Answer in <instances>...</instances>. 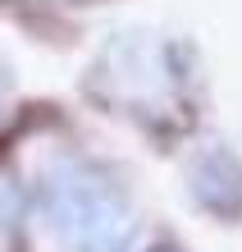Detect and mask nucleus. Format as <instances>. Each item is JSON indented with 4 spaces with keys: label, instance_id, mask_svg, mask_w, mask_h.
Instances as JSON below:
<instances>
[{
    "label": "nucleus",
    "instance_id": "nucleus-1",
    "mask_svg": "<svg viewBox=\"0 0 242 252\" xmlns=\"http://www.w3.org/2000/svg\"><path fill=\"white\" fill-rule=\"evenodd\" d=\"M46 220L69 252H128L137 216L110 174L92 160H59L41 188Z\"/></svg>",
    "mask_w": 242,
    "mask_h": 252
},
{
    "label": "nucleus",
    "instance_id": "nucleus-2",
    "mask_svg": "<svg viewBox=\"0 0 242 252\" xmlns=\"http://www.w3.org/2000/svg\"><path fill=\"white\" fill-rule=\"evenodd\" d=\"M183 73L174 64V51L146 32L114 37L96 60V87L119 106H169Z\"/></svg>",
    "mask_w": 242,
    "mask_h": 252
},
{
    "label": "nucleus",
    "instance_id": "nucleus-3",
    "mask_svg": "<svg viewBox=\"0 0 242 252\" xmlns=\"http://www.w3.org/2000/svg\"><path fill=\"white\" fill-rule=\"evenodd\" d=\"M188 184H192V197L201 202L206 211H219V216L242 211V165L224 147H206V152L192 160Z\"/></svg>",
    "mask_w": 242,
    "mask_h": 252
},
{
    "label": "nucleus",
    "instance_id": "nucleus-4",
    "mask_svg": "<svg viewBox=\"0 0 242 252\" xmlns=\"http://www.w3.org/2000/svg\"><path fill=\"white\" fill-rule=\"evenodd\" d=\"M23 211H27V197H23L19 179L9 170H0V229H14L23 220Z\"/></svg>",
    "mask_w": 242,
    "mask_h": 252
}]
</instances>
